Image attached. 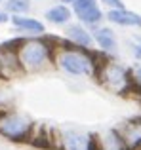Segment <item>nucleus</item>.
<instances>
[{"mask_svg": "<svg viewBox=\"0 0 141 150\" xmlns=\"http://www.w3.org/2000/svg\"><path fill=\"white\" fill-rule=\"evenodd\" d=\"M31 131V122L19 114H4L0 116V133L8 139L21 141L29 135Z\"/></svg>", "mask_w": 141, "mask_h": 150, "instance_id": "1", "label": "nucleus"}, {"mask_svg": "<svg viewBox=\"0 0 141 150\" xmlns=\"http://www.w3.org/2000/svg\"><path fill=\"white\" fill-rule=\"evenodd\" d=\"M59 65L63 70L74 76H82V74H92V61L86 55L78 53V51H65L59 57Z\"/></svg>", "mask_w": 141, "mask_h": 150, "instance_id": "2", "label": "nucleus"}, {"mask_svg": "<svg viewBox=\"0 0 141 150\" xmlns=\"http://www.w3.org/2000/svg\"><path fill=\"white\" fill-rule=\"evenodd\" d=\"M46 59H48V48L44 42L33 40L21 48V63L27 69H38L46 63Z\"/></svg>", "mask_w": 141, "mask_h": 150, "instance_id": "3", "label": "nucleus"}, {"mask_svg": "<svg viewBox=\"0 0 141 150\" xmlns=\"http://www.w3.org/2000/svg\"><path fill=\"white\" fill-rule=\"evenodd\" d=\"M74 13L78 15V19L88 25H95L103 19V13H101L99 6H97L95 0H74Z\"/></svg>", "mask_w": 141, "mask_h": 150, "instance_id": "4", "label": "nucleus"}, {"mask_svg": "<svg viewBox=\"0 0 141 150\" xmlns=\"http://www.w3.org/2000/svg\"><path fill=\"white\" fill-rule=\"evenodd\" d=\"M65 150H95V139L90 133L82 131H65L63 133Z\"/></svg>", "mask_w": 141, "mask_h": 150, "instance_id": "5", "label": "nucleus"}, {"mask_svg": "<svg viewBox=\"0 0 141 150\" xmlns=\"http://www.w3.org/2000/svg\"><path fill=\"white\" fill-rule=\"evenodd\" d=\"M109 19L116 25L122 27H141V15L134 13V11L126 10V8H115L109 11Z\"/></svg>", "mask_w": 141, "mask_h": 150, "instance_id": "6", "label": "nucleus"}, {"mask_svg": "<svg viewBox=\"0 0 141 150\" xmlns=\"http://www.w3.org/2000/svg\"><path fill=\"white\" fill-rule=\"evenodd\" d=\"M19 72V59L10 50H0V76L10 78Z\"/></svg>", "mask_w": 141, "mask_h": 150, "instance_id": "7", "label": "nucleus"}, {"mask_svg": "<svg viewBox=\"0 0 141 150\" xmlns=\"http://www.w3.org/2000/svg\"><path fill=\"white\" fill-rule=\"evenodd\" d=\"M122 139L128 148H137L141 146V124H128L122 133Z\"/></svg>", "mask_w": 141, "mask_h": 150, "instance_id": "8", "label": "nucleus"}, {"mask_svg": "<svg viewBox=\"0 0 141 150\" xmlns=\"http://www.w3.org/2000/svg\"><path fill=\"white\" fill-rule=\"evenodd\" d=\"M11 23H14L17 29L29 30V33H34V34L44 33V25H42L40 21H36V19H33V17H19V15H15V17H11Z\"/></svg>", "mask_w": 141, "mask_h": 150, "instance_id": "9", "label": "nucleus"}, {"mask_svg": "<svg viewBox=\"0 0 141 150\" xmlns=\"http://www.w3.org/2000/svg\"><path fill=\"white\" fill-rule=\"evenodd\" d=\"M101 150H128V146L124 143L122 135L111 131L101 139Z\"/></svg>", "mask_w": 141, "mask_h": 150, "instance_id": "10", "label": "nucleus"}, {"mask_svg": "<svg viewBox=\"0 0 141 150\" xmlns=\"http://www.w3.org/2000/svg\"><path fill=\"white\" fill-rule=\"evenodd\" d=\"M95 42L107 51H115V48H116V40H115V34H113L111 29L95 30Z\"/></svg>", "mask_w": 141, "mask_h": 150, "instance_id": "11", "label": "nucleus"}, {"mask_svg": "<svg viewBox=\"0 0 141 150\" xmlns=\"http://www.w3.org/2000/svg\"><path fill=\"white\" fill-rule=\"evenodd\" d=\"M46 17L52 23H56V25H63V23H67L70 19V10L65 6H56V8L46 11Z\"/></svg>", "mask_w": 141, "mask_h": 150, "instance_id": "12", "label": "nucleus"}, {"mask_svg": "<svg viewBox=\"0 0 141 150\" xmlns=\"http://www.w3.org/2000/svg\"><path fill=\"white\" fill-rule=\"evenodd\" d=\"M69 38L74 40L78 46H84V48L92 44V36H90L88 30L82 29L80 25H73V27H70V29H69Z\"/></svg>", "mask_w": 141, "mask_h": 150, "instance_id": "13", "label": "nucleus"}, {"mask_svg": "<svg viewBox=\"0 0 141 150\" xmlns=\"http://www.w3.org/2000/svg\"><path fill=\"white\" fill-rule=\"evenodd\" d=\"M126 72H124L122 69H120V67H111V69H109V84L113 86V88H116V86H124L126 84Z\"/></svg>", "mask_w": 141, "mask_h": 150, "instance_id": "14", "label": "nucleus"}, {"mask_svg": "<svg viewBox=\"0 0 141 150\" xmlns=\"http://www.w3.org/2000/svg\"><path fill=\"white\" fill-rule=\"evenodd\" d=\"M8 10L14 13H23L31 8V0H8Z\"/></svg>", "mask_w": 141, "mask_h": 150, "instance_id": "15", "label": "nucleus"}, {"mask_svg": "<svg viewBox=\"0 0 141 150\" xmlns=\"http://www.w3.org/2000/svg\"><path fill=\"white\" fill-rule=\"evenodd\" d=\"M101 2H105V4H109V6H113V8H124V4H122V0H101Z\"/></svg>", "mask_w": 141, "mask_h": 150, "instance_id": "16", "label": "nucleus"}, {"mask_svg": "<svg viewBox=\"0 0 141 150\" xmlns=\"http://www.w3.org/2000/svg\"><path fill=\"white\" fill-rule=\"evenodd\" d=\"M8 21V15L6 13H0V23H6Z\"/></svg>", "mask_w": 141, "mask_h": 150, "instance_id": "17", "label": "nucleus"}, {"mask_svg": "<svg viewBox=\"0 0 141 150\" xmlns=\"http://www.w3.org/2000/svg\"><path fill=\"white\" fill-rule=\"evenodd\" d=\"M137 78H139V82H141V70H139V72H137Z\"/></svg>", "mask_w": 141, "mask_h": 150, "instance_id": "18", "label": "nucleus"}, {"mask_svg": "<svg viewBox=\"0 0 141 150\" xmlns=\"http://www.w3.org/2000/svg\"><path fill=\"white\" fill-rule=\"evenodd\" d=\"M61 2H74V0H61Z\"/></svg>", "mask_w": 141, "mask_h": 150, "instance_id": "19", "label": "nucleus"}]
</instances>
